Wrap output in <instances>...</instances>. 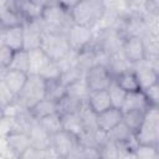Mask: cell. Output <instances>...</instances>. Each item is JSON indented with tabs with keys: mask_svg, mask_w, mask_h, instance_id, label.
Masks as SVG:
<instances>
[{
	"mask_svg": "<svg viewBox=\"0 0 159 159\" xmlns=\"http://www.w3.org/2000/svg\"><path fill=\"white\" fill-rule=\"evenodd\" d=\"M106 7L103 0H80L71 10L73 24L94 30L104 15Z\"/></svg>",
	"mask_w": 159,
	"mask_h": 159,
	"instance_id": "6da1fadb",
	"label": "cell"
},
{
	"mask_svg": "<svg viewBox=\"0 0 159 159\" xmlns=\"http://www.w3.org/2000/svg\"><path fill=\"white\" fill-rule=\"evenodd\" d=\"M45 32H62L66 34L70 26L73 24L71 19L70 10L51 0L47 5L42 7L40 17Z\"/></svg>",
	"mask_w": 159,
	"mask_h": 159,
	"instance_id": "7a4b0ae2",
	"label": "cell"
},
{
	"mask_svg": "<svg viewBox=\"0 0 159 159\" xmlns=\"http://www.w3.org/2000/svg\"><path fill=\"white\" fill-rule=\"evenodd\" d=\"M42 98H45V78L37 73H29L24 87L15 97L11 106L29 109Z\"/></svg>",
	"mask_w": 159,
	"mask_h": 159,
	"instance_id": "3957f363",
	"label": "cell"
},
{
	"mask_svg": "<svg viewBox=\"0 0 159 159\" xmlns=\"http://www.w3.org/2000/svg\"><path fill=\"white\" fill-rule=\"evenodd\" d=\"M135 142L159 147V109L158 106H149L142 124L134 133Z\"/></svg>",
	"mask_w": 159,
	"mask_h": 159,
	"instance_id": "277c9868",
	"label": "cell"
},
{
	"mask_svg": "<svg viewBox=\"0 0 159 159\" xmlns=\"http://www.w3.org/2000/svg\"><path fill=\"white\" fill-rule=\"evenodd\" d=\"M127 36L114 27L96 29L92 39V45L107 56L122 50L123 41Z\"/></svg>",
	"mask_w": 159,
	"mask_h": 159,
	"instance_id": "5b68a950",
	"label": "cell"
},
{
	"mask_svg": "<svg viewBox=\"0 0 159 159\" xmlns=\"http://www.w3.org/2000/svg\"><path fill=\"white\" fill-rule=\"evenodd\" d=\"M40 48L55 62L61 61L72 51L66 34L62 32H43Z\"/></svg>",
	"mask_w": 159,
	"mask_h": 159,
	"instance_id": "8992f818",
	"label": "cell"
},
{
	"mask_svg": "<svg viewBox=\"0 0 159 159\" xmlns=\"http://www.w3.org/2000/svg\"><path fill=\"white\" fill-rule=\"evenodd\" d=\"M30 61H31V71L30 73H37L45 80L48 78H58L61 75V70L57 62L48 58L45 52L37 47L29 51Z\"/></svg>",
	"mask_w": 159,
	"mask_h": 159,
	"instance_id": "52a82bcc",
	"label": "cell"
},
{
	"mask_svg": "<svg viewBox=\"0 0 159 159\" xmlns=\"http://www.w3.org/2000/svg\"><path fill=\"white\" fill-rule=\"evenodd\" d=\"M78 144V137L65 129L50 135V148L56 158H70Z\"/></svg>",
	"mask_w": 159,
	"mask_h": 159,
	"instance_id": "ba28073f",
	"label": "cell"
},
{
	"mask_svg": "<svg viewBox=\"0 0 159 159\" xmlns=\"http://www.w3.org/2000/svg\"><path fill=\"white\" fill-rule=\"evenodd\" d=\"M112 80L113 78L104 65H94L93 67H91L84 72V81L89 91L107 89Z\"/></svg>",
	"mask_w": 159,
	"mask_h": 159,
	"instance_id": "9c48e42d",
	"label": "cell"
},
{
	"mask_svg": "<svg viewBox=\"0 0 159 159\" xmlns=\"http://www.w3.org/2000/svg\"><path fill=\"white\" fill-rule=\"evenodd\" d=\"M93 34H94V30L92 29H88L77 24H72L66 32L71 50L77 52L84 46H87L93 39Z\"/></svg>",
	"mask_w": 159,
	"mask_h": 159,
	"instance_id": "30bf717a",
	"label": "cell"
},
{
	"mask_svg": "<svg viewBox=\"0 0 159 159\" xmlns=\"http://www.w3.org/2000/svg\"><path fill=\"white\" fill-rule=\"evenodd\" d=\"M24 29V42H22V48L24 50H34L40 47L41 40L43 36V26L40 19L34 20V21H27L22 25Z\"/></svg>",
	"mask_w": 159,
	"mask_h": 159,
	"instance_id": "8fae6325",
	"label": "cell"
},
{
	"mask_svg": "<svg viewBox=\"0 0 159 159\" xmlns=\"http://www.w3.org/2000/svg\"><path fill=\"white\" fill-rule=\"evenodd\" d=\"M4 145L14 157L20 158L24 152L31 147V139L26 133L19 130H10L4 137Z\"/></svg>",
	"mask_w": 159,
	"mask_h": 159,
	"instance_id": "7c38bea8",
	"label": "cell"
},
{
	"mask_svg": "<svg viewBox=\"0 0 159 159\" xmlns=\"http://www.w3.org/2000/svg\"><path fill=\"white\" fill-rule=\"evenodd\" d=\"M122 51L132 63L139 62L145 58L144 42L140 37L137 36H127L123 41Z\"/></svg>",
	"mask_w": 159,
	"mask_h": 159,
	"instance_id": "4fadbf2b",
	"label": "cell"
},
{
	"mask_svg": "<svg viewBox=\"0 0 159 159\" xmlns=\"http://www.w3.org/2000/svg\"><path fill=\"white\" fill-rule=\"evenodd\" d=\"M24 42V29L22 26H14L0 29V46H9L12 50L22 48Z\"/></svg>",
	"mask_w": 159,
	"mask_h": 159,
	"instance_id": "5bb4252c",
	"label": "cell"
},
{
	"mask_svg": "<svg viewBox=\"0 0 159 159\" xmlns=\"http://www.w3.org/2000/svg\"><path fill=\"white\" fill-rule=\"evenodd\" d=\"M106 67H107L109 75L112 76V78H114L123 72L130 71L132 70V62L124 56L123 51L119 50V51L108 56Z\"/></svg>",
	"mask_w": 159,
	"mask_h": 159,
	"instance_id": "9a60e30c",
	"label": "cell"
},
{
	"mask_svg": "<svg viewBox=\"0 0 159 159\" xmlns=\"http://www.w3.org/2000/svg\"><path fill=\"white\" fill-rule=\"evenodd\" d=\"M122 109L116 107H109L108 109L97 114V128L104 133L111 130L116 124L122 120Z\"/></svg>",
	"mask_w": 159,
	"mask_h": 159,
	"instance_id": "2e32d148",
	"label": "cell"
},
{
	"mask_svg": "<svg viewBox=\"0 0 159 159\" xmlns=\"http://www.w3.org/2000/svg\"><path fill=\"white\" fill-rule=\"evenodd\" d=\"M149 103L145 98V94L142 89L127 92L124 101L122 103V112L129 111V109H148Z\"/></svg>",
	"mask_w": 159,
	"mask_h": 159,
	"instance_id": "e0dca14e",
	"label": "cell"
},
{
	"mask_svg": "<svg viewBox=\"0 0 159 159\" xmlns=\"http://www.w3.org/2000/svg\"><path fill=\"white\" fill-rule=\"evenodd\" d=\"M87 103L88 106L98 114L106 109H108L109 107H112L111 99H109V94L107 92V89H99V91H91L88 97H87Z\"/></svg>",
	"mask_w": 159,
	"mask_h": 159,
	"instance_id": "ac0fdd59",
	"label": "cell"
},
{
	"mask_svg": "<svg viewBox=\"0 0 159 159\" xmlns=\"http://www.w3.org/2000/svg\"><path fill=\"white\" fill-rule=\"evenodd\" d=\"M29 73H25L22 71H17V70H11V68H6L2 76V80L5 81V83L7 84V87L11 89V92L17 96L19 92L21 91V88L24 87L26 78H27Z\"/></svg>",
	"mask_w": 159,
	"mask_h": 159,
	"instance_id": "d6986e66",
	"label": "cell"
},
{
	"mask_svg": "<svg viewBox=\"0 0 159 159\" xmlns=\"http://www.w3.org/2000/svg\"><path fill=\"white\" fill-rule=\"evenodd\" d=\"M106 134H107V138L109 140H113V142H119V143H133V142H135L134 132L123 120H120L118 124H116Z\"/></svg>",
	"mask_w": 159,
	"mask_h": 159,
	"instance_id": "ffe728a7",
	"label": "cell"
},
{
	"mask_svg": "<svg viewBox=\"0 0 159 159\" xmlns=\"http://www.w3.org/2000/svg\"><path fill=\"white\" fill-rule=\"evenodd\" d=\"M16 4V10L17 12L22 16L25 22L27 21H34L41 17L42 12V6L30 1V0H15Z\"/></svg>",
	"mask_w": 159,
	"mask_h": 159,
	"instance_id": "44dd1931",
	"label": "cell"
},
{
	"mask_svg": "<svg viewBox=\"0 0 159 159\" xmlns=\"http://www.w3.org/2000/svg\"><path fill=\"white\" fill-rule=\"evenodd\" d=\"M84 101L75 97V96H71V94H67L65 93L57 102H56V108H57V113L60 116L62 114H67V113H76V112H80L81 107H82V103Z\"/></svg>",
	"mask_w": 159,
	"mask_h": 159,
	"instance_id": "7402d4cb",
	"label": "cell"
},
{
	"mask_svg": "<svg viewBox=\"0 0 159 159\" xmlns=\"http://www.w3.org/2000/svg\"><path fill=\"white\" fill-rule=\"evenodd\" d=\"M61 123H62V129L73 133L75 135H80L82 130L84 129L83 122L81 119V116L78 112L76 113H67L61 116Z\"/></svg>",
	"mask_w": 159,
	"mask_h": 159,
	"instance_id": "603a6c76",
	"label": "cell"
},
{
	"mask_svg": "<svg viewBox=\"0 0 159 159\" xmlns=\"http://www.w3.org/2000/svg\"><path fill=\"white\" fill-rule=\"evenodd\" d=\"M29 111L32 114V117L39 120V119L48 116V114H52V113L57 112V108H56V102L55 101L42 98L37 103H35L31 108H29Z\"/></svg>",
	"mask_w": 159,
	"mask_h": 159,
	"instance_id": "cb8c5ba5",
	"label": "cell"
},
{
	"mask_svg": "<svg viewBox=\"0 0 159 159\" xmlns=\"http://www.w3.org/2000/svg\"><path fill=\"white\" fill-rule=\"evenodd\" d=\"M11 70L22 71L25 73H30L31 71V61H30V53L27 50L20 48L14 52V57L11 60V63L9 66Z\"/></svg>",
	"mask_w": 159,
	"mask_h": 159,
	"instance_id": "d4e9b609",
	"label": "cell"
},
{
	"mask_svg": "<svg viewBox=\"0 0 159 159\" xmlns=\"http://www.w3.org/2000/svg\"><path fill=\"white\" fill-rule=\"evenodd\" d=\"M66 93V87L60 82L58 78L45 80V98L57 102Z\"/></svg>",
	"mask_w": 159,
	"mask_h": 159,
	"instance_id": "484cf974",
	"label": "cell"
},
{
	"mask_svg": "<svg viewBox=\"0 0 159 159\" xmlns=\"http://www.w3.org/2000/svg\"><path fill=\"white\" fill-rule=\"evenodd\" d=\"M145 112H147V109H129V111H124V112H122V114H123L122 120L135 133L138 130L139 125L143 122Z\"/></svg>",
	"mask_w": 159,
	"mask_h": 159,
	"instance_id": "4316f807",
	"label": "cell"
},
{
	"mask_svg": "<svg viewBox=\"0 0 159 159\" xmlns=\"http://www.w3.org/2000/svg\"><path fill=\"white\" fill-rule=\"evenodd\" d=\"M113 80H114L125 92H132V91H138V89H140L139 83H138V80H137V77H135V75H134V72H133L132 70L118 75V76L114 77Z\"/></svg>",
	"mask_w": 159,
	"mask_h": 159,
	"instance_id": "83f0119b",
	"label": "cell"
},
{
	"mask_svg": "<svg viewBox=\"0 0 159 159\" xmlns=\"http://www.w3.org/2000/svg\"><path fill=\"white\" fill-rule=\"evenodd\" d=\"M89 92L91 91H89V88H88V86H87V83L84 81V77H82V78L72 82L71 84H68L66 87V93L67 94L75 96V97H77L80 99H82V101H86L87 99Z\"/></svg>",
	"mask_w": 159,
	"mask_h": 159,
	"instance_id": "f1b7e54d",
	"label": "cell"
},
{
	"mask_svg": "<svg viewBox=\"0 0 159 159\" xmlns=\"http://www.w3.org/2000/svg\"><path fill=\"white\" fill-rule=\"evenodd\" d=\"M40 125L46 130V133H48L50 135L61 130L62 129V123H61V116L55 112L52 114H48L41 119H39Z\"/></svg>",
	"mask_w": 159,
	"mask_h": 159,
	"instance_id": "f546056e",
	"label": "cell"
},
{
	"mask_svg": "<svg viewBox=\"0 0 159 159\" xmlns=\"http://www.w3.org/2000/svg\"><path fill=\"white\" fill-rule=\"evenodd\" d=\"M133 158L157 159V158H159V147L135 143V145L133 148Z\"/></svg>",
	"mask_w": 159,
	"mask_h": 159,
	"instance_id": "4dcf8cb0",
	"label": "cell"
},
{
	"mask_svg": "<svg viewBox=\"0 0 159 159\" xmlns=\"http://www.w3.org/2000/svg\"><path fill=\"white\" fill-rule=\"evenodd\" d=\"M78 113L83 122L84 129H98L97 128V113L88 106L87 101L82 103V107Z\"/></svg>",
	"mask_w": 159,
	"mask_h": 159,
	"instance_id": "1f68e13d",
	"label": "cell"
},
{
	"mask_svg": "<svg viewBox=\"0 0 159 159\" xmlns=\"http://www.w3.org/2000/svg\"><path fill=\"white\" fill-rule=\"evenodd\" d=\"M107 92H108V94H109V99H111L112 107L120 108L127 92H125V91H124V89H123V88H122L114 80H112L111 83L108 84V87H107Z\"/></svg>",
	"mask_w": 159,
	"mask_h": 159,
	"instance_id": "d6a6232c",
	"label": "cell"
},
{
	"mask_svg": "<svg viewBox=\"0 0 159 159\" xmlns=\"http://www.w3.org/2000/svg\"><path fill=\"white\" fill-rule=\"evenodd\" d=\"M82 77H84V73H83L81 70H78L75 65H72V66L67 67L66 70L61 71V75H60L58 80H60V82H61L65 87H67L68 84H71L72 82H75V81H77V80H80V78H82Z\"/></svg>",
	"mask_w": 159,
	"mask_h": 159,
	"instance_id": "836d02e7",
	"label": "cell"
},
{
	"mask_svg": "<svg viewBox=\"0 0 159 159\" xmlns=\"http://www.w3.org/2000/svg\"><path fill=\"white\" fill-rule=\"evenodd\" d=\"M103 4L106 10L119 15H128L130 12L129 0H103Z\"/></svg>",
	"mask_w": 159,
	"mask_h": 159,
	"instance_id": "e575fe53",
	"label": "cell"
},
{
	"mask_svg": "<svg viewBox=\"0 0 159 159\" xmlns=\"http://www.w3.org/2000/svg\"><path fill=\"white\" fill-rule=\"evenodd\" d=\"M15 94L11 92V89L7 87V84L5 83V81L2 78H0V103L9 107L14 103L15 101Z\"/></svg>",
	"mask_w": 159,
	"mask_h": 159,
	"instance_id": "d590c367",
	"label": "cell"
},
{
	"mask_svg": "<svg viewBox=\"0 0 159 159\" xmlns=\"http://www.w3.org/2000/svg\"><path fill=\"white\" fill-rule=\"evenodd\" d=\"M145 94V98L149 106H158L159 104V82L142 89Z\"/></svg>",
	"mask_w": 159,
	"mask_h": 159,
	"instance_id": "8d00e7d4",
	"label": "cell"
},
{
	"mask_svg": "<svg viewBox=\"0 0 159 159\" xmlns=\"http://www.w3.org/2000/svg\"><path fill=\"white\" fill-rule=\"evenodd\" d=\"M14 52L15 50H12L9 46H4V45L0 46V67L1 68H5V70L9 68L11 60L14 57Z\"/></svg>",
	"mask_w": 159,
	"mask_h": 159,
	"instance_id": "74e56055",
	"label": "cell"
},
{
	"mask_svg": "<svg viewBox=\"0 0 159 159\" xmlns=\"http://www.w3.org/2000/svg\"><path fill=\"white\" fill-rule=\"evenodd\" d=\"M56 2H58L60 5H62L63 7H66V9H68V10H71L80 0H55Z\"/></svg>",
	"mask_w": 159,
	"mask_h": 159,
	"instance_id": "f35d334b",
	"label": "cell"
},
{
	"mask_svg": "<svg viewBox=\"0 0 159 159\" xmlns=\"http://www.w3.org/2000/svg\"><path fill=\"white\" fill-rule=\"evenodd\" d=\"M7 113V107L0 103V119H2Z\"/></svg>",
	"mask_w": 159,
	"mask_h": 159,
	"instance_id": "ab89813d",
	"label": "cell"
},
{
	"mask_svg": "<svg viewBox=\"0 0 159 159\" xmlns=\"http://www.w3.org/2000/svg\"><path fill=\"white\" fill-rule=\"evenodd\" d=\"M30 1H32V2H35V4H37V5H40V6H45V5H47L51 0H30Z\"/></svg>",
	"mask_w": 159,
	"mask_h": 159,
	"instance_id": "60d3db41",
	"label": "cell"
}]
</instances>
